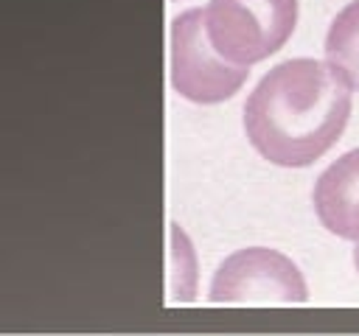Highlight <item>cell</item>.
<instances>
[{
  "label": "cell",
  "instance_id": "obj_3",
  "mask_svg": "<svg viewBox=\"0 0 359 336\" xmlns=\"http://www.w3.org/2000/svg\"><path fill=\"white\" fill-rule=\"evenodd\" d=\"M247 64L227 62L208 39L205 8H188L171 22V84L194 104H219L238 92Z\"/></svg>",
  "mask_w": 359,
  "mask_h": 336
},
{
  "label": "cell",
  "instance_id": "obj_2",
  "mask_svg": "<svg viewBox=\"0 0 359 336\" xmlns=\"http://www.w3.org/2000/svg\"><path fill=\"white\" fill-rule=\"evenodd\" d=\"M297 0H210L205 25L210 45L236 64H255L292 36Z\"/></svg>",
  "mask_w": 359,
  "mask_h": 336
},
{
  "label": "cell",
  "instance_id": "obj_1",
  "mask_svg": "<svg viewBox=\"0 0 359 336\" xmlns=\"http://www.w3.org/2000/svg\"><path fill=\"white\" fill-rule=\"evenodd\" d=\"M351 115V87L317 59H286L266 70L244 104V132L252 148L283 168L320 160Z\"/></svg>",
  "mask_w": 359,
  "mask_h": 336
},
{
  "label": "cell",
  "instance_id": "obj_4",
  "mask_svg": "<svg viewBox=\"0 0 359 336\" xmlns=\"http://www.w3.org/2000/svg\"><path fill=\"white\" fill-rule=\"evenodd\" d=\"M309 288L300 269L266 246L238 249L222 260L210 280V302L227 305H294L306 302Z\"/></svg>",
  "mask_w": 359,
  "mask_h": 336
},
{
  "label": "cell",
  "instance_id": "obj_5",
  "mask_svg": "<svg viewBox=\"0 0 359 336\" xmlns=\"http://www.w3.org/2000/svg\"><path fill=\"white\" fill-rule=\"evenodd\" d=\"M311 202L328 232L359 244V148L345 151L317 176Z\"/></svg>",
  "mask_w": 359,
  "mask_h": 336
},
{
  "label": "cell",
  "instance_id": "obj_6",
  "mask_svg": "<svg viewBox=\"0 0 359 336\" xmlns=\"http://www.w3.org/2000/svg\"><path fill=\"white\" fill-rule=\"evenodd\" d=\"M325 62L359 92V0L337 11L325 34Z\"/></svg>",
  "mask_w": 359,
  "mask_h": 336
},
{
  "label": "cell",
  "instance_id": "obj_7",
  "mask_svg": "<svg viewBox=\"0 0 359 336\" xmlns=\"http://www.w3.org/2000/svg\"><path fill=\"white\" fill-rule=\"evenodd\" d=\"M353 263H356V272H359V246L353 249Z\"/></svg>",
  "mask_w": 359,
  "mask_h": 336
}]
</instances>
